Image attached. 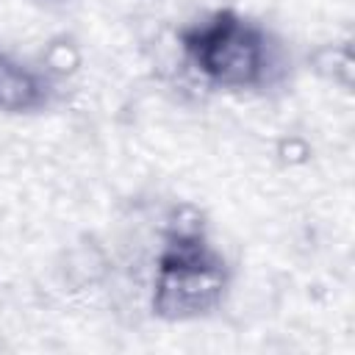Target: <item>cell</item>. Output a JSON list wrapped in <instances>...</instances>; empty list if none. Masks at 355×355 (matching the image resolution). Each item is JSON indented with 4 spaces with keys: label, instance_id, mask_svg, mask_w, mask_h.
<instances>
[{
    "label": "cell",
    "instance_id": "cell-1",
    "mask_svg": "<svg viewBox=\"0 0 355 355\" xmlns=\"http://www.w3.org/2000/svg\"><path fill=\"white\" fill-rule=\"evenodd\" d=\"M183 50L191 64L216 86H255L266 72V39L247 19L219 11L183 33Z\"/></svg>",
    "mask_w": 355,
    "mask_h": 355
},
{
    "label": "cell",
    "instance_id": "cell-2",
    "mask_svg": "<svg viewBox=\"0 0 355 355\" xmlns=\"http://www.w3.org/2000/svg\"><path fill=\"white\" fill-rule=\"evenodd\" d=\"M222 288V261L208 250L202 233H175L158 261L155 311L166 319L200 316L219 302Z\"/></svg>",
    "mask_w": 355,
    "mask_h": 355
},
{
    "label": "cell",
    "instance_id": "cell-3",
    "mask_svg": "<svg viewBox=\"0 0 355 355\" xmlns=\"http://www.w3.org/2000/svg\"><path fill=\"white\" fill-rule=\"evenodd\" d=\"M44 103V83L39 75L0 53V111H31Z\"/></svg>",
    "mask_w": 355,
    "mask_h": 355
}]
</instances>
